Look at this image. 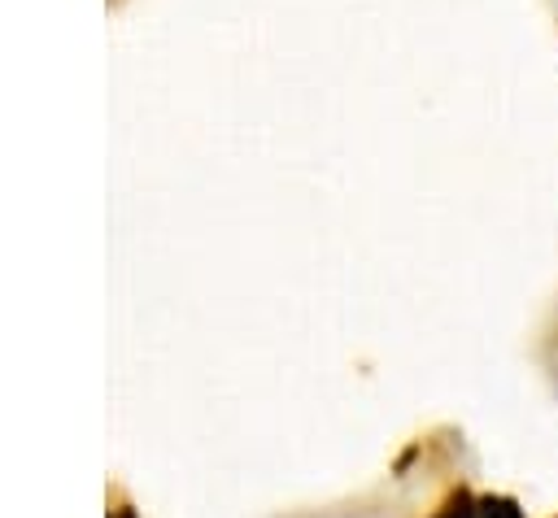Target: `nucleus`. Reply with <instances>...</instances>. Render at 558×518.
<instances>
[{
	"instance_id": "nucleus-1",
	"label": "nucleus",
	"mask_w": 558,
	"mask_h": 518,
	"mask_svg": "<svg viewBox=\"0 0 558 518\" xmlns=\"http://www.w3.org/2000/svg\"><path fill=\"white\" fill-rule=\"evenodd\" d=\"M475 509H480V518H523V505L514 501V496H475Z\"/></svg>"
},
{
	"instance_id": "nucleus-2",
	"label": "nucleus",
	"mask_w": 558,
	"mask_h": 518,
	"mask_svg": "<svg viewBox=\"0 0 558 518\" xmlns=\"http://www.w3.org/2000/svg\"><path fill=\"white\" fill-rule=\"evenodd\" d=\"M432 518H480V509H475V496H471L466 488H458V492H453V496H449Z\"/></svg>"
},
{
	"instance_id": "nucleus-3",
	"label": "nucleus",
	"mask_w": 558,
	"mask_h": 518,
	"mask_svg": "<svg viewBox=\"0 0 558 518\" xmlns=\"http://www.w3.org/2000/svg\"><path fill=\"white\" fill-rule=\"evenodd\" d=\"M118 518H131V509H122V514H118Z\"/></svg>"
}]
</instances>
